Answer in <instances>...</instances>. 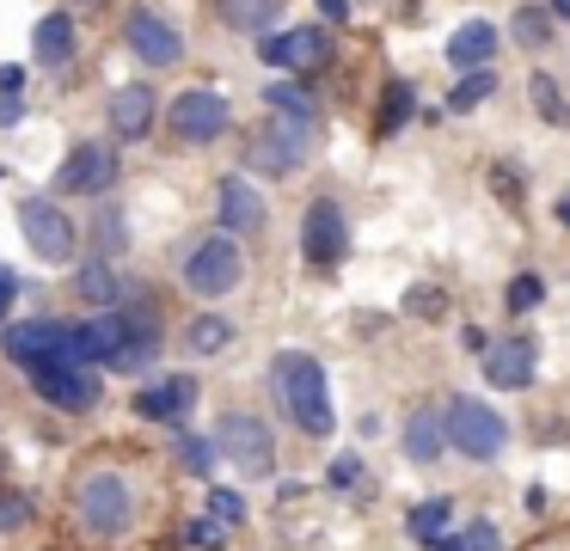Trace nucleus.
Instances as JSON below:
<instances>
[{
	"label": "nucleus",
	"mask_w": 570,
	"mask_h": 551,
	"mask_svg": "<svg viewBox=\"0 0 570 551\" xmlns=\"http://www.w3.org/2000/svg\"><path fill=\"white\" fill-rule=\"evenodd\" d=\"M276 392H283L288 416L301 423V435H332L337 416H332V386H325V367L301 350L276 355Z\"/></svg>",
	"instance_id": "f257e3e1"
},
{
	"label": "nucleus",
	"mask_w": 570,
	"mask_h": 551,
	"mask_svg": "<svg viewBox=\"0 0 570 551\" xmlns=\"http://www.w3.org/2000/svg\"><path fill=\"white\" fill-rule=\"evenodd\" d=\"M75 514L92 539H117L136 521V502H129V484L117 472H87L75 484Z\"/></svg>",
	"instance_id": "f03ea898"
},
{
	"label": "nucleus",
	"mask_w": 570,
	"mask_h": 551,
	"mask_svg": "<svg viewBox=\"0 0 570 551\" xmlns=\"http://www.w3.org/2000/svg\"><path fill=\"white\" fill-rule=\"evenodd\" d=\"M215 447H222L246 478H271V472H276L271 423H264V416H252V411H227V416H222V435H215Z\"/></svg>",
	"instance_id": "7ed1b4c3"
},
{
	"label": "nucleus",
	"mask_w": 570,
	"mask_h": 551,
	"mask_svg": "<svg viewBox=\"0 0 570 551\" xmlns=\"http://www.w3.org/2000/svg\"><path fill=\"white\" fill-rule=\"evenodd\" d=\"M442 423H448V441H454L466 460H497V453H503V416L484 399H448Z\"/></svg>",
	"instance_id": "20e7f679"
},
{
	"label": "nucleus",
	"mask_w": 570,
	"mask_h": 551,
	"mask_svg": "<svg viewBox=\"0 0 570 551\" xmlns=\"http://www.w3.org/2000/svg\"><path fill=\"white\" fill-rule=\"evenodd\" d=\"M239 276H246V257H239V245L227 239H203L197 252L185 257V288L203 294V301H222V294L239 288Z\"/></svg>",
	"instance_id": "39448f33"
},
{
	"label": "nucleus",
	"mask_w": 570,
	"mask_h": 551,
	"mask_svg": "<svg viewBox=\"0 0 570 551\" xmlns=\"http://www.w3.org/2000/svg\"><path fill=\"white\" fill-rule=\"evenodd\" d=\"M234 129V105H227L222 92H178L173 98V135L178 141H190V147H209V141H222V135Z\"/></svg>",
	"instance_id": "423d86ee"
},
{
	"label": "nucleus",
	"mask_w": 570,
	"mask_h": 551,
	"mask_svg": "<svg viewBox=\"0 0 570 551\" xmlns=\"http://www.w3.org/2000/svg\"><path fill=\"white\" fill-rule=\"evenodd\" d=\"M307 154H313V122H295V117H276L271 129H258V135H252V147H246V159L258 171H271V178L295 171Z\"/></svg>",
	"instance_id": "0eeeda50"
},
{
	"label": "nucleus",
	"mask_w": 570,
	"mask_h": 551,
	"mask_svg": "<svg viewBox=\"0 0 570 551\" xmlns=\"http://www.w3.org/2000/svg\"><path fill=\"white\" fill-rule=\"evenodd\" d=\"M19 227H26V245L43 264H68V257H75V220H68L50 196H26V203H19Z\"/></svg>",
	"instance_id": "6e6552de"
},
{
	"label": "nucleus",
	"mask_w": 570,
	"mask_h": 551,
	"mask_svg": "<svg viewBox=\"0 0 570 551\" xmlns=\"http://www.w3.org/2000/svg\"><path fill=\"white\" fill-rule=\"evenodd\" d=\"M344 252H350L344 208H337L332 196H320V203L307 208V220H301V257H307L313 269H332V264H344Z\"/></svg>",
	"instance_id": "1a4fd4ad"
},
{
	"label": "nucleus",
	"mask_w": 570,
	"mask_h": 551,
	"mask_svg": "<svg viewBox=\"0 0 570 551\" xmlns=\"http://www.w3.org/2000/svg\"><path fill=\"white\" fill-rule=\"evenodd\" d=\"M31 392L38 399H50V404H62V411H92L99 404V374L92 367H68V362H43V367H31Z\"/></svg>",
	"instance_id": "9d476101"
},
{
	"label": "nucleus",
	"mask_w": 570,
	"mask_h": 551,
	"mask_svg": "<svg viewBox=\"0 0 570 551\" xmlns=\"http://www.w3.org/2000/svg\"><path fill=\"white\" fill-rule=\"evenodd\" d=\"M111 184H117V154L105 141H80L62 159V171H56V190L62 196H105Z\"/></svg>",
	"instance_id": "9b49d317"
},
{
	"label": "nucleus",
	"mask_w": 570,
	"mask_h": 551,
	"mask_svg": "<svg viewBox=\"0 0 570 551\" xmlns=\"http://www.w3.org/2000/svg\"><path fill=\"white\" fill-rule=\"evenodd\" d=\"M258 56L271 68H301V73H320L332 61V31L325 24H301V31H283V37H258Z\"/></svg>",
	"instance_id": "f8f14e48"
},
{
	"label": "nucleus",
	"mask_w": 570,
	"mask_h": 551,
	"mask_svg": "<svg viewBox=\"0 0 570 551\" xmlns=\"http://www.w3.org/2000/svg\"><path fill=\"white\" fill-rule=\"evenodd\" d=\"M124 43L136 49V61H148V68H173L178 56H185V37H178L173 19H160V12H129L124 24Z\"/></svg>",
	"instance_id": "ddd939ff"
},
{
	"label": "nucleus",
	"mask_w": 570,
	"mask_h": 551,
	"mask_svg": "<svg viewBox=\"0 0 570 551\" xmlns=\"http://www.w3.org/2000/svg\"><path fill=\"white\" fill-rule=\"evenodd\" d=\"M190 404H197V380L190 374H166L136 392V416H148V423H185Z\"/></svg>",
	"instance_id": "4468645a"
},
{
	"label": "nucleus",
	"mask_w": 570,
	"mask_h": 551,
	"mask_svg": "<svg viewBox=\"0 0 570 551\" xmlns=\"http://www.w3.org/2000/svg\"><path fill=\"white\" fill-rule=\"evenodd\" d=\"M264 220H271V208H264V196L252 190V178L227 171L222 178V227L227 233H264Z\"/></svg>",
	"instance_id": "2eb2a0df"
},
{
	"label": "nucleus",
	"mask_w": 570,
	"mask_h": 551,
	"mask_svg": "<svg viewBox=\"0 0 570 551\" xmlns=\"http://www.w3.org/2000/svg\"><path fill=\"white\" fill-rule=\"evenodd\" d=\"M533 362H540V343H533V337H503L491 350V362H484V380L503 386V392H515V386H528V380H533Z\"/></svg>",
	"instance_id": "dca6fc26"
},
{
	"label": "nucleus",
	"mask_w": 570,
	"mask_h": 551,
	"mask_svg": "<svg viewBox=\"0 0 570 551\" xmlns=\"http://www.w3.org/2000/svg\"><path fill=\"white\" fill-rule=\"evenodd\" d=\"M154 86H124V92H111V110H105V117H111V135L117 141H141V135L154 129Z\"/></svg>",
	"instance_id": "f3484780"
},
{
	"label": "nucleus",
	"mask_w": 570,
	"mask_h": 551,
	"mask_svg": "<svg viewBox=\"0 0 570 551\" xmlns=\"http://www.w3.org/2000/svg\"><path fill=\"white\" fill-rule=\"evenodd\" d=\"M31 56H38V68H68L75 61V12H43L31 31Z\"/></svg>",
	"instance_id": "a211bd4d"
},
{
	"label": "nucleus",
	"mask_w": 570,
	"mask_h": 551,
	"mask_svg": "<svg viewBox=\"0 0 570 551\" xmlns=\"http://www.w3.org/2000/svg\"><path fill=\"white\" fill-rule=\"evenodd\" d=\"M497 43H503V31H497V24H484V19H472V24H460V31L448 37V61L479 73L484 61L497 56Z\"/></svg>",
	"instance_id": "6ab92c4d"
},
{
	"label": "nucleus",
	"mask_w": 570,
	"mask_h": 551,
	"mask_svg": "<svg viewBox=\"0 0 570 551\" xmlns=\"http://www.w3.org/2000/svg\"><path fill=\"white\" fill-rule=\"evenodd\" d=\"M75 294H80L87 306H111V313H117V306H129V282L117 276L111 264H99V257H92V264H80Z\"/></svg>",
	"instance_id": "aec40b11"
},
{
	"label": "nucleus",
	"mask_w": 570,
	"mask_h": 551,
	"mask_svg": "<svg viewBox=\"0 0 570 551\" xmlns=\"http://www.w3.org/2000/svg\"><path fill=\"white\" fill-rule=\"evenodd\" d=\"M215 12H222L227 31L258 37V31H271V24L283 19V0H215Z\"/></svg>",
	"instance_id": "412c9836"
},
{
	"label": "nucleus",
	"mask_w": 570,
	"mask_h": 551,
	"mask_svg": "<svg viewBox=\"0 0 570 551\" xmlns=\"http://www.w3.org/2000/svg\"><path fill=\"white\" fill-rule=\"evenodd\" d=\"M442 441H448V423H442L435 411H411V416H405V453H411L417 465H430L435 453H442Z\"/></svg>",
	"instance_id": "4be33fe9"
},
{
	"label": "nucleus",
	"mask_w": 570,
	"mask_h": 551,
	"mask_svg": "<svg viewBox=\"0 0 570 551\" xmlns=\"http://www.w3.org/2000/svg\"><path fill=\"white\" fill-rule=\"evenodd\" d=\"M264 105H271L276 117H295V122L320 117V98H313L307 86H295V80H271V86H264Z\"/></svg>",
	"instance_id": "5701e85b"
},
{
	"label": "nucleus",
	"mask_w": 570,
	"mask_h": 551,
	"mask_svg": "<svg viewBox=\"0 0 570 551\" xmlns=\"http://www.w3.org/2000/svg\"><path fill=\"white\" fill-rule=\"evenodd\" d=\"M528 98H533V110H540L552 129H564V122H570V98H564V86H558L552 73H528Z\"/></svg>",
	"instance_id": "b1692460"
},
{
	"label": "nucleus",
	"mask_w": 570,
	"mask_h": 551,
	"mask_svg": "<svg viewBox=\"0 0 570 551\" xmlns=\"http://www.w3.org/2000/svg\"><path fill=\"white\" fill-rule=\"evenodd\" d=\"M411 110H417L411 80H386V98H381V117H374V129H381V135H399V129L411 122Z\"/></svg>",
	"instance_id": "393cba45"
},
{
	"label": "nucleus",
	"mask_w": 570,
	"mask_h": 551,
	"mask_svg": "<svg viewBox=\"0 0 570 551\" xmlns=\"http://www.w3.org/2000/svg\"><path fill=\"white\" fill-rule=\"evenodd\" d=\"M448 514H454V502H448V496H430V502H417V509H411V539H417V545H442V527H448Z\"/></svg>",
	"instance_id": "a878e982"
},
{
	"label": "nucleus",
	"mask_w": 570,
	"mask_h": 551,
	"mask_svg": "<svg viewBox=\"0 0 570 551\" xmlns=\"http://www.w3.org/2000/svg\"><path fill=\"white\" fill-rule=\"evenodd\" d=\"M185 343H190L197 355H215V350H227V343H234V325H227L222 313H203V318H190Z\"/></svg>",
	"instance_id": "bb28decb"
},
{
	"label": "nucleus",
	"mask_w": 570,
	"mask_h": 551,
	"mask_svg": "<svg viewBox=\"0 0 570 551\" xmlns=\"http://www.w3.org/2000/svg\"><path fill=\"white\" fill-rule=\"evenodd\" d=\"M491 92H497V73H491V68H479V73H466V80H460L454 92H448V110H454V117H460V110H479Z\"/></svg>",
	"instance_id": "cd10ccee"
},
{
	"label": "nucleus",
	"mask_w": 570,
	"mask_h": 551,
	"mask_svg": "<svg viewBox=\"0 0 570 551\" xmlns=\"http://www.w3.org/2000/svg\"><path fill=\"white\" fill-rule=\"evenodd\" d=\"M215 441H203V435H185V429H178V465H185L190 478H209V465H215Z\"/></svg>",
	"instance_id": "c85d7f7f"
},
{
	"label": "nucleus",
	"mask_w": 570,
	"mask_h": 551,
	"mask_svg": "<svg viewBox=\"0 0 570 551\" xmlns=\"http://www.w3.org/2000/svg\"><path fill=\"white\" fill-rule=\"evenodd\" d=\"M546 37H552V7H521V12H515V43L540 49Z\"/></svg>",
	"instance_id": "c756f323"
},
{
	"label": "nucleus",
	"mask_w": 570,
	"mask_h": 551,
	"mask_svg": "<svg viewBox=\"0 0 570 551\" xmlns=\"http://www.w3.org/2000/svg\"><path fill=\"white\" fill-rule=\"evenodd\" d=\"M209 521L239 527V521H246V496H239V490H222V484H215V490H209Z\"/></svg>",
	"instance_id": "7c9ffc66"
},
{
	"label": "nucleus",
	"mask_w": 570,
	"mask_h": 551,
	"mask_svg": "<svg viewBox=\"0 0 570 551\" xmlns=\"http://www.w3.org/2000/svg\"><path fill=\"white\" fill-rule=\"evenodd\" d=\"M31 514H38V502L19 496V490H7V496H0V533H19V527H26Z\"/></svg>",
	"instance_id": "2f4dec72"
},
{
	"label": "nucleus",
	"mask_w": 570,
	"mask_h": 551,
	"mask_svg": "<svg viewBox=\"0 0 570 551\" xmlns=\"http://www.w3.org/2000/svg\"><path fill=\"white\" fill-rule=\"evenodd\" d=\"M405 313H411V318H442V313H448V294H442V288H411V294H405Z\"/></svg>",
	"instance_id": "473e14b6"
},
{
	"label": "nucleus",
	"mask_w": 570,
	"mask_h": 551,
	"mask_svg": "<svg viewBox=\"0 0 570 551\" xmlns=\"http://www.w3.org/2000/svg\"><path fill=\"white\" fill-rule=\"evenodd\" d=\"M540 294H546V282L533 276V269L509 282V306H515V313H533V306H540Z\"/></svg>",
	"instance_id": "72a5a7b5"
},
{
	"label": "nucleus",
	"mask_w": 570,
	"mask_h": 551,
	"mask_svg": "<svg viewBox=\"0 0 570 551\" xmlns=\"http://www.w3.org/2000/svg\"><path fill=\"white\" fill-rule=\"evenodd\" d=\"M362 472H368V465H362L356 453H337V460H332V484H337V490H356Z\"/></svg>",
	"instance_id": "f704fd0d"
},
{
	"label": "nucleus",
	"mask_w": 570,
	"mask_h": 551,
	"mask_svg": "<svg viewBox=\"0 0 570 551\" xmlns=\"http://www.w3.org/2000/svg\"><path fill=\"white\" fill-rule=\"evenodd\" d=\"M460 539H466V551H503V533H497L491 521H472Z\"/></svg>",
	"instance_id": "c9c22d12"
},
{
	"label": "nucleus",
	"mask_w": 570,
	"mask_h": 551,
	"mask_svg": "<svg viewBox=\"0 0 570 551\" xmlns=\"http://www.w3.org/2000/svg\"><path fill=\"white\" fill-rule=\"evenodd\" d=\"M491 190L509 196V203H521V171H515V166H497V171H491Z\"/></svg>",
	"instance_id": "e433bc0d"
},
{
	"label": "nucleus",
	"mask_w": 570,
	"mask_h": 551,
	"mask_svg": "<svg viewBox=\"0 0 570 551\" xmlns=\"http://www.w3.org/2000/svg\"><path fill=\"white\" fill-rule=\"evenodd\" d=\"M99 245H105V252H124V215H105L99 220Z\"/></svg>",
	"instance_id": "4c0bfd02"
},
{
	"label": "nucleus",
	"mask_w": 570,
	"mask_h": 551,
	"mask_svg": "<svg viewBox=\"0 0 570 551\" xmlns=\"http://www.w3.org/2000/svg\"><path fill=\"white\" fill-rule=\"evenodd\" d=\"M190 545L215 551V545H222V521H190Z\"/></svg>",
	"instance_id": "58836bf2"
},
{
	"label": "nucleus",
	"mask_w": 570,
	"mask_h": 551,
	"mask_svg": "<svg viewBox=\"0 0 570 551\" xmlns=\"http://www.w3.org/2000/svg\"><path fill=\"white\" fill-rule=\"evenodd\" d=\"M19 86H26V68H13V61H7V68H0V92L19 98Z\"/></svg>",
	"instance_id": "ea45409f"
},
{
	"label": "nucleus",
	"mask_w": 570,
	"mask_h": 551,
	"mask_svg": "<svg viewBox=\"0 0 570 551\" xmlns=\"http://www.w3.org/2000/svg\"><path fill=\"white\" fill-rule=\"evenodd\" d=\"M13 294H19V276H13L7 264H0V313H7V301H13Z\"/></svg>",
	"instance_id": "a19ab883"
},
{
	"label": "nucleus",
	"mask_w": 570,
	"mask_h": 551,
	"mask_svg": "<svg viewBox=\"0 0 570 551\" xmlns=\"http://www.w3.org/2000/svg\"><path fill=\"white\" fill-rule=\"evenodd\" d=\"M320 12H325L332 24H344V19H350V0H320Z\"/></svg>",
	"instance_id": "79ce46f5"
},
{
	"label": "nucleus",
	"mask_w": 570,
	"mask_h": 551,
	"mask_svg": "<svg viewBox=\"0 0 570 551\" xmlns=\"http://www.w3.org/2000/svg\"><path fill=\"white\" fill-rule=\"evenodd\" d=\"M558 220H564V227H570V190L558 196Z\"/></svg>",
	"instance_id": "37998d69"
},
{
	"label": "nucleus",
	"mask_w": 570,
	"mask_h": 551,
	"mask_svg": "<svg viewBox=\"0 0 570 551\" xmlns=\"http://www.w3.org/2000/svg\"><path fill=\"white\" fill-rule=\"evenodd\" d=\"M442 551H466V539H442Z\"/></svg>",
	"instance_id": "c03bdc74"
},
{
	"label": "nucleus",
	"mask_w": 570,
	"mask_h": 551,
	"mask_svg": "<svg viewBox=\"0 0 570 551\" xmlns=\"http://www.w3.org/2000/svg\"><path fill=\"white\" fill-rule=\"evenodd\" d=\"M552 12H558V19H570V0H552Z\"/></svg>",
	"instance_id": "a18cd8bd"
}]
</instances>
